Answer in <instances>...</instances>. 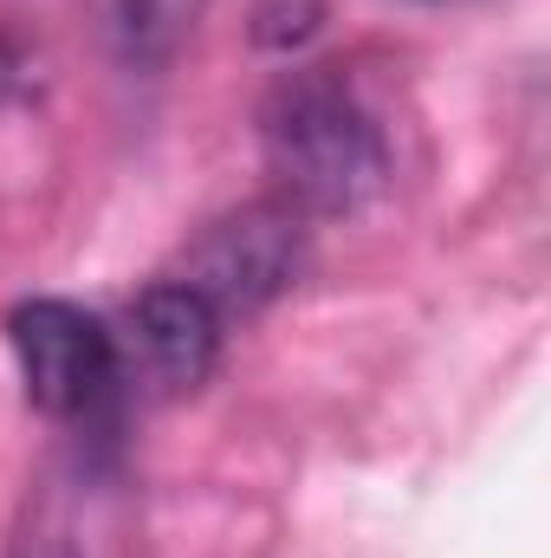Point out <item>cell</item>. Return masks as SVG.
Wrapping results in <instances>:
<instances>
[{
  "label": "cell",
  "instance_id": "cell-1",
  "mask_svg": "<svg viewBox=\"0 0 551 558\" xmlns=\"http://www.w3.org/2000/svg\"><path fill=\"white\" fill-rule=\"evenodd\" d=\"M260 156L279 182V202H292L305 221L357 215L390 182L383 131L364 111V98L344 85L338 65H298L267 92Z\"/></svg>",
  "mask_w": 551,
  "mask_h": 558
},
{
  "label": "cell",
  "instance_id": "cell-2",
  "mask_svg": "<svg viewBox=\"0 0 551 558\" xmlns=\"http://www.w3.org/2000/svg\"><path fill=\"white\" fill-rule=\"evenodd\" d=\"M305 260H311V228L292 202L273 195V202H247V208L208 221L169 279L201 292L221 318H254L298 286Z\"/></svg>",
  "mask_w": 551,
  "mask_h": 558
},
{
  "label": "cell",
  "instance_id": "cell-3",
  "mask_svg": "<svg viewBox=\"0 0 551 558\" xmlns=\"http://www.w3.org/2000/svg\"><path fill=\"white\" fill-rule=\"evenodd\" d=\"M7 338H13V357H20L26 403L52 422L98 416L118 397V384H124L118 331L98 312L72 305V299H26V305H13Z\"/></svg>",
  "mask_w": 551,
  "mask_h": 558
},
{
  "label": "cell",
  "instance_id": "cell-4",
  "mask_svg": "<svg viewBox=\"0 0 551 558\" xmlns=\"http://www.w3.org/2000/svg\"><path fill=\"white\" fill-rule=\"evenodd\" d=\"M221 331L228 318L201 292H188L182 279H156L131 299V338L118 344V371L149 397H182L221 364Z\"/></svg>",
  "mask_w": 551,
  "mask_h": 558
},
{
  "label": "cell",
  "instance_id": "cell-5",
  "mask_svg": "<svg viewBox=\"0 0 551 558\" xmlns=\"http://www.w3.org/2000/svg\"><path fill=\"white\" fill-rule=\"evenodd\" d=\"M201 13H208V0H98V26H105L111 52L137 72L169 65L188 46V33L201 26Z\"/></svg>",
  "mask_w": 551,
  "mask_h": 558
},
{
  "label": "cell",
  "instance_id": "cell-6",
  "mask_svg": "<svg viewBox=\"0 0 551 558\" xmlns=\"http://www.w3.org/2000/svg\"><path fill=\"white\" fill-rule=\"evenodd\" d=\"M325 26V0H260L254 7V46L267 52H298Z\"/></svg>",
  "mask_w": 551,
  "mask_h": 558
},
{
  "label": "cell",
  "instance_id": "cell-7",
  "mask_svg": "<svg viewBox=\"0 0 551 558\" xmlns=\"http://www.w3.org/2000/svg\"><path fill=\"white\" fill-rule=\"evenodd\" d=\"M20 92H33V59L13 39H0V105H13Z\"/></svg>",
  "mask_w": 551,
  "mask_h": 558
},
{
  "label": "cell",
  "instance_id": "cell-8",
  "mask_svg": "<svg viewBox=\"0 0 551 558\" xmlns=\"http://www.w3.org/2000/svg\"><path fill=\"white\" fill-rule=\"evenodd\" d=\"M46 558H52V553H46Z\"/></svg>",
  "mask_w": 551,
  "mask_h": 558
}]
</instances>
